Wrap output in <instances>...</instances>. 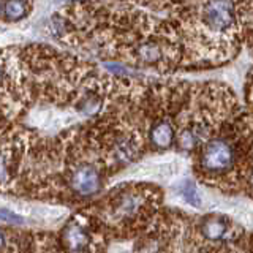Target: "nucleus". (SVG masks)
Instances as JSON below:
<instances>
[{
	"label": "nucleus",
	"mask_w": 253,
	"mask_h": 253,
	"mask_svg": "<svg viewBox=\"0 0 253 253\" xmlns=\"http://www.w3.org/2000/svg\"><path fill=\"white\" fill-rule=\"evenodd\" d=\"M184 68H208L233 59L245 43V3L171 5Z\"/></svg>",
	"instance_id": "f257e3e1"
},
{
	"label": "nucleus",
	"mask_w": 253,
	"mask_h": 253,
	"mask_svg": "<svg viewBox=\"0 0 253 253\" xmlns=\"http://www.w3.org/2000/svg\"><path fill=\"white\" fill-rule=\"evenodd\" d=\"M252 150L253 111L241 106L192 157L195 176L204 185L239 193Z\"/></svg>",
	"instance_id": "f03ea898"
},
{
	"label": "nucleus",
	"mask_w": 253,
	"mask_h": 253,
	"mask_svg": "<svg viewBox=\"0 0 253 253\" xmlns=\"http://www.w3.org/2000/svg\"><path fill=\"white\" fill-rule=\"evenodd\" d=\"M163 192L149 182H124L84 209L100 221L108 239H136L162 211Z\"/></svg>",
	"instance_id": "7ed1b4c3"
},
{
	"label": "nucleus",
	"mask_w": 253,
	"mask_h": 253,
	"mask_svg": "<svg viewBox=\"0 0 253 253\" xmlns=\"http://www.w3.org/2000/svg\"><path fill=\"white\" fill-rule=\"evenodd\" d=\"M37 133L19 124L0 128V192H13Z\"/></svg>",
	"instance_id": "20e7f679"
},
{
	"label": "nucleus",
	"mask_w": 253,
	"mask_h": 253,
	"mask_svg": "<svg viewBox=\"0 0 253 253\" xmlns=\"http://www.w3.org/2000/svg\"><path fill=\"white\" fill-rule=\"evenodd\" d=\"M57 239L60 253H106L108 247L105 229L84 208L67 220Z\"/></svg>",
	"instance_id": "39448f33"
},
{
	"label": "nucleus",
	"mask_w": 253,
	"mask_h": 253,
	"mask_svg": "<svg viewBox=\"0 0 253 253\" xmlns=\"http://www.w3.org/2000/svg\"><path fill=\"white\" fill-rule=\"evenodd\" d=\"M34 3L32 2H5L3 21L5 22H18L30 14Z\"/></svg>",
	"instance_id": "423d86ee"
},
{
	"label": "nucleus",
	"mask_w": 253,
	"mask_h": 253,
	"mask_svg": "<svg viewBox=\"0 0 253 253\" xmlns=\"http://www.w3.org/2000/svg\"><path fill=\"white\" fill-rule=\"evenodd\" d=\"M177 193L187 204L193 206V208H201V198L198 195L196 184L192 179L180 180V184L177 185Z\"/></svg>",
	"instance_id": "0eeeda50"
},
{
	"label": "nucleus",
	"mask_w": 253,
	"mask_h": 253,
	"mask_svg": "<svg viewBox=\"0 0 253 253\" xmlns=\"http://www.w3.org/2000/svg\"><path fill=\"white\" fill-rule=\"evenodd\" d=\"M245 44L253 52V3H245Z\"/></svg>",
	"instance_id": "6e6552de"
},
{
	"label": "nucleus",
	"mask_w": 253,
	"mask_h": 253,
	"mask_svg": "<svg viewBox=\"0 0 253 253\" xmlns=\"http://www.w3.org/2000/svg\"><path fill=\"white\" fill-rule=\"evenodd\" d=\"M0 221L5 225H11V226H21L26 223V218L18 215V213H14L13 211L10 209H5V208H0Z\"/></svg>",
	"instance_id": "1a4fd4ad"
},
{
	"label": "nucleus",
	"mask_w": 253,
	"mask_h": 253,
	"mask_svg": "<svg viewBox=\"0 0 253 253\" xmlns=\"http://www.w3.org/2000/svg\"><path fill=\"white\" fill-rule=\"evenodd\" d=\"M247 100L250 101L252 111H253V71H252L249 79H247Z\"/></svg>",
	"instance_id": "9d476101"
},
{
	"label": "nucleus",
	"mask_w": 253,
	"mask_h": 253,
	"mask_svg": "<svg viewBox=\"0 0 253 253\" xmlns=\"http://www.w3.org/2000/svg\"><path fill=\"white\" fill-rule=\"evenodd\" d=\"M244 253H253V236H247L244 241Z\"/></svg>",
	"instance_id": "9b49d317"
},
{
	"label": "nucleus",
	"mask_w": 253,
	"mask_h": 253,
	"mask_svg": "<svg viewBox=\"0 0 253 253\" xmlns=\"http://www.w3.org/2000/svg\"><path fill=\"white\" fill-rule=\"evenodd\" d=\"M3 11H5V2H0V21H3Z\"/></svg>",
	"instance_id": "f8f14e48"
}]
</instances>
